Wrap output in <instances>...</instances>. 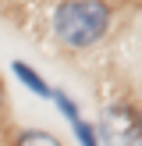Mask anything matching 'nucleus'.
I'll return each instance as SVG.
<instances>
[{
  "mask_svg": "<svg viewBox=\"0 0 142 146\" xmlns=\"http://www.w3.org/2000/svg\"><path fill=\"white\" fill-rule=\"evenodd\" d=\"M110 25V11L99 0H68L57 7L53 29L68 46H92Z\"/></svg>",
  "mask_w": 142,
  "mask_h": 146,
  "instance_id": "1",
  "label": "nucleus"
},
{
  "mask_svg": "<svg viewBox=\"0 0 142 146\" xmlns=\"http://www.w3.org/2000/svg\"><path fill=\"white\" fill-rule=\"evenodd\" d=\"M96 139L106 146H142V114L128 104H110L99 114Z\"/></svg>",
  "mask_w": 142,
  "mask_h": 146,
  "instance_id": "2",
  "label": "nucleus"
},
{
  "mask_svg": "<svg viewBox=\"0 0 142 146\" xmlns=\"http://www.w3.org/2000/svg\"><path fill=\"white\" fill-rule=\"evenodd\" d=\"M14 75H18L21 82L28 86V93H36V96H53V89H50V86L43 82V78L36 75L32 68H28V64H21V61H14Z\"/></svg>",
  "mask_w": 142,
  "mask_h": 146,
  "instance_id": "3",
  "label": "nucleus"
},
{
  "mask_svg": "<svg viewBox=\"0 0 142 146\" xmlns=\"http://www.w3.org/2000/svg\"><path fill=\"white\" fill-rule=\"evenodd\" d=\"M14 146H60V143H57L50 132H43V128H28V132L18 135V143H14Z\"/></svg>",
  "mask_w": 142,
  "mask_h": 146,
  "instance_id": "4",
  "label": "nucleus"
},
{
  "mask_svg": "<svg viewBox=\"0 0 142 146\" xmlns=\"http://www.w3.org/2000/svg\"><path fill=\"white\" fill-rule=\"evenodd\" d=\"M71 125H75V135H78V143H82V146H96V128H89L82 118H75Z\"/></svg>",
  "mask_w": 142,
  "mask_h": 146,
  "instance_id": "5",
  "label": "nucleus"
},
{
  "mask_svg": "<svg viewBox=\"0 0 142 146\" xmlns=\"http://www.w3.org/2000/svg\"><path fill=\"white\" fill-rule=\"evenodd\" d=\"M0 104H4V86H0Z\"/></svg>",
  "mask_w": 142,
  "mask_h": 146,
  "instance_id": "6",
  "label": "nucleus"
}]
</instances>
